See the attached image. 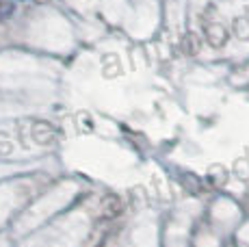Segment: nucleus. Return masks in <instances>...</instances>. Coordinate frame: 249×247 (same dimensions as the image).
<instances>
[]
</instances>
